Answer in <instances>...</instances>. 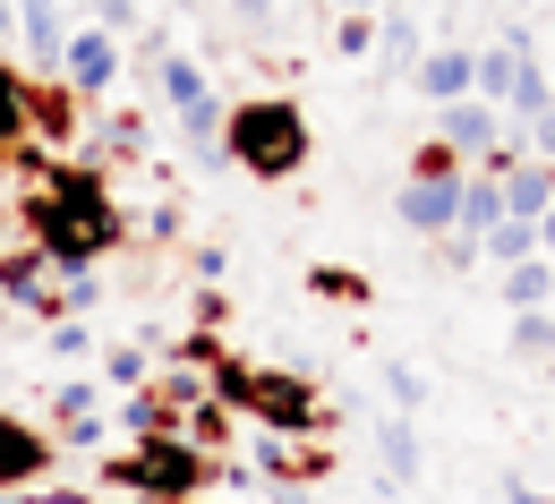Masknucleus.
<instances>
[{"mask_svg": "<svg viewBox=\"0 0 555 504\" xmlns=\"http://www.w3.org/2000/svg\"><path fill=\"white\" fill-rule=\"evenodd\" d=\"M26 231H35V257L69 283V274H94L112 248H120V206H112V189H103V171H86V163H61L52 171V189L26 206Z\"/></svg>", "mask_w": 555, "mask_h": 504, "instance_id": "f257e3e1", "label": "nucleus"}, {"mask_svg": "<svg viewBox=\"0 0 555 504\" xmlns=\"http://www.w3.org/2000/svg\"><path fill=\"white\" fill-rule=\"evenodd\" d=\"M222 154H231L248 180H291V171L308 163V112H299L291 94H248V103H231V120H222Z\"/></svg>", "mask_w": 555, "mask_h": 504, "instance_id": "f03ea898", "label": "nucleus"}, {"mask_svg": "<svg viewBox=\"0 0 555 504\" xmlns=\"http://www.w3.org/2000/svg\"><path fill=\"white\" fill-rule=\"evenodd\" d=\"M103 479H112L120 496H138V504H189L206 488V444H197V436H145L138 453H120Z\"/></svg>", "mask_w": 555, "mask_h": 504, "instance_id": "7ed1b4c3", "label": "nucleus"}, {"mask_svg": "<svg viewBox=\"0 0 555 504\" xmlns=\"http://www.w3.org/2000/svg\"><path fill=\"white\" fill-rule=\"evenodd\" d=\"M214 385H222V402H240V411L274 419L282 436L317 428V393H308L299 376H274V367H222V360H214Z\"/></svg>", "mask_w": 555, "mask_h": 504, "instance_id": "20e7f679", "label": "nucleus"}, {"mask_svg": "<svg viewBox=\"0 0 555 504\" xmlns=\"http://www.w3.org/2000/svg\"><path fill=\"white\" fill-rule=\"evenodd\" d=\"M120 69H129V43H112V35H103V26H77L69 35V52H61V86H69L77 103H94V94H112V86H120Z\"/></svg>", "mask_w": 555, "mask_h": 504, "instance_id": "39448f33", "label": "nucleus"}, {"mask_svg": "<svg viewBox=\"0 0 555 504\" xmlns=\"http://www.w3.org/2000/svg\"><path fill=\"white\" fill-rule=\"evenodd\" d=\"M393 215L411 222V231H427V240L462 231V171H418V180H402Z\"/></svg>", "mask_w": 555, "mask_h": 504, "instance_id": "423d86ee", "label": "nucleus"}, {"mask_svg": "<svg viewBox=\"0 0 555 504\" xmlns=\"http://www.w3.org/2000/svg\"><path fill=\"white\" fill-rule=\"evenodd\" d=\"M470 69H479V43H462V35H444V43H427L418 52V69H411V86L444 112V103H470Z\"/></svg>", "mask_w": 555, "mask_h": 504, "instance_id": "0eeeda50", "label": "nucleus"}, {"mask_svg": "<svg viewBox=\"0 0 555 504\" xmlns=\"http://www.w3.org/2000/svg\"><path fill=\"white\" fill-rule=\"evenodd\" d=\"M43 470H52V436L35 428V419H17V411H0V496L35 488Z\"/></svg>", "mask_w": 555, "mask_h": 504, "instance_id": "6e6552de", "label": "nucleus"}, {"mask_svg": "<svg viewBox=\"0 0 555 504\" xmlns=\"http://www.w3.org/2000/svg\"><path fill=\"white\" fill-rule=\"evenodd\" d=\"M436 129H444V154H487V145L504 138V112L470 94V103H444V112H436Z\"/></svg>", "mask_w": 555, "mask_h": 504, "instance_id": "1a4fd4ad", "label": "nucleus"}, {"mask_svg": "<svg viewBox=\"0 0 555 504\" xmlns=\"http://www.w3.org/2000/svg\"><path fill=\"white\" fill-rule=\"evenodd\" d=\"M495 189H504V222H547V206H555L547 163H513V171H495Z\"/></svg>", "mask_w": 555, "mask_h": 504, "instance_id": "9d476101", "label": "nucleus"}, {"mask_svg": "<svg viewBox=\"0 0 555 504\" xmlns=\"http://www.w3.org/2000/svg\"><path fill=\"white\" fill-rule=\"evenodd\" d=\"M17 43L43 61V69H61V52H69V26H61V0H17Z\"/></svg>", "mask_w": 555, "mask_h": 504, "instance_id": "9b49d317", "label": "nucleus"}, {"mask_svg": "<svg viewBox=\"0 0 555 504\" xmlns=\"http://www.w3.org/2000/svg\"><path fill=\"white\" fill-rule=\"evenodd\" d=\"M52 283H61V274H52L35 248H9V257H0V299H35V308H52Z\"/></svg>", "mask_w": 555, "mask_h": 504, "instance_id": "f8f14e48", "label": "nucleus"}, {"mask_svg": "<svg viewBox=\"0 0 555 504\" xmlns=\"http://www.w3.org/2000/svg\"><path fill=\"white\" fill-rule=\"evenodd\" d=\"M26 129H35V86L0 61V154H17V145H26Z\"/></svg>", "mask_w": 555, "mask_h": 504, "instance_id": "ddd939ff", "label": "nucleus"}, {"mask_svg": "<svg viewBox=\"0 0 555 504\" xmlns=\"http://www.w3.org/2000/svg\"><path fill=\"white\" fill-rule=\"evenodd\" d=\"M154 86H163V103H171V112H189V103H206V94H214L206 69H197L189 52H163V61H154Z\"/></svg>", "mask_w": 555, "mask_h": 504, "instance_id": "4468645a", "label": "nucleus"}, {"mask_svg": "<svg viewBox=\"0 0 555 504\" xmlns=\"http://www.w3.org/2000/svg\"><path fill=\"white\" fill-rule=\"evenodd\" d=\"M479 257L495 266V274H513V266H530V257H539V222H495V231L479 240Z\"/></svg>", "mask_w": 555, "mask_h": 504, "instance_id": "2eb2a0df", "label": "nucleus"}, {"mask_svg": "<svg viewBox=\"0 0 555 504\" xmlns=\"http://www.w3.org/2000/svg\"><path fill=\"white\" fill-rule=\"evenodd\" d=\"M495 222H504V189H495V171H487V180H462V240L479 248Z\"/></svg>", "mask_w": 555, "mask_h": 504, "instance_id": "dca6fc26", "label": "nucleus"}, {"mask_svg": "<svg viewBox=\"0 0 555 504\" xmlns=\"http://www.w3.org/2000/svg\"><path fill=\"white\" fill-rule=\"evenodd\" d=\"M504 299H513V316H521V308H555V266L547 257L513 266V274H504Z\"/></svg>", "mask_w": 555, "mask_h": 504, "instance_id": "f3484780", "label": "nucleus"}, {"mask_svg": "<svg viewBox=\"0 0 555 504\" xmlns=\"http://www.w3.org/2000/svg\"><path fill=\"white\" fill-rule=\"evenodd\" d=\"M376 453H385V470H393V479H418V453H427V444H418L411 419H385V428H376Z\"/></svg>", "mask_w": 555, "mask_h": 504, "instance_id": "a211bd4d", "label": "nucleus"}, {"mask_svg": "<svg viewBox=\"0 0 555 504\" xmlns=\"http://www.w3.org/2000/svg\"><path fill=\"white\" fill-rule=\"evenodd\" d=\"M376 385H385V402H393V419H411L418 402H427V367H411V360H385V376H376Z\"/></svg>", "mask_w": 555, "mask_h": 504, "instance_id": "6ab92c4d", "label": "nucleus"}, {"mask_svg": "<svg viewBox=\"0 0 555 504\" xmlns=\"http://www.w3.org/2000/svg\"><path fill=\"white\" fill-rule=\"evenodd\" d=\"M222 120H231V103H189V112H180V138L197 145V154H214V145H222Z\"/></svg>", "mask_w": 555, "mask_h": 504, "instance_id": "aec40b11", "label": "nucleus"}, {"mask_svg": "<svg viewBox=\"0 0 555 504\" xmlns=\"http://www.w3.org/2000/svg\"><path fill=\"white\" fill-rule=\"evenodd\" d=\"M547 103H555V86H547V61H530V69H521V86H513V103H504V112H513V120L530 129V120H539Z\"/></svg>", "mask_w": 555, "mask_h": 504, "instance_id": "412c9836", "label": "nucleus"}, {"mask_svg": "<svg viewBox=\"0 0 555 504\" xmlns=\"http://www.w3.org/2000/svg\"><path fill=\"white\" fill-rule=\"evenodd\" d=\"M513 351H521V360H547L555 351V308H521V316H513Z\"/></svg>", "mask_w": 555, "mask_h": 504, "instance_id": "4be33fe9", "label": "nucleus"}, {"mask_svg": "<svg viewBox=\"0 0 555 504\" xmlns=\"http://www.w3.org/2000/svg\"><path fill=\"white\" fill-rule=\"evenodd\" d=\"M385 43H393V69L411 77V69H418V52H427V35H418L411 9H393V17H385Z\"/></svg>", "mask_w": 555, "mask_h": 504, "instance_id": "5701e85b", "label": "nucleus"}, {"mask_svg": "<svg viewBox=\"0 0 555 504\" xmlns=\"http://www.w3.org/2000/svg\"><path fill=\"white\" fill-rule=\"evenodd\" d=\"M94 393H103V385H86V376L52 385V419H61V428H69V419H94Z\"/></svg>", "mask_w": 555, "mask_h": 504, "instance_id": "b1692460", "label": "nucleus"}, {"mask_svg": "<svg viewBox=\"0 0 555 504\" xmlns=\"http://www.w3.org/2000/svg\"><path fill=\"white\" fill-rule=\"evenodd\" d=\"M103 385H129V393H145V351L112 343V351H103Z\"/></svg>", "mask_w": 555, "mask_h": 504, "instance_id": "393cba45", "label": "nucleus"}, {"mask_svg": "<svg viewBox=\"0 0 555 504\" xmlns=\"http://www.w3.org/2000/svg\"><path fill=\"white\" fill-rule=\"evenodd\" d=\"M334 52H343V61H367V52H376V26H367V17H343V26H334Z\"/></svg>", "mask_w": 555, "mask_h": 504, "instance_id": "a878e982", "label": "nucleus"}, {"mask_svg": "<svg viewBox=\"0 0 555 504\" xmlns=\"http://www.w3.org/2000/svg\"><path fill=\"white\" fill-rule=\"evenodd\" d=\"M94 299H103V283H94V274H69V283L52 290V308H69V316H86Z\"/></svg>", "mask_w": 555, "mask_h": 504, "instance_id": "bb28decb", "label": "nucleus"}, {"mask_svg": "<svg viewBox=\"0 0 555 504\" xmlns=\"http://www.w3.org/2000/svg\"><path fill=\"white\" fill-rule=\"evenodd\" d=\"M94 17H103V35H112V43H129V35H138V9H129V0H94Z\"/></svg>", "mask_w": 555, "mask_h": 504, "instance_id": "cd10ccee", "label": "nucleus"}, {"mask_svg": "<svg viewBox=\"0 0 555 504\" xmlns=\"http://www.w3.org/2000/svg\"><path fill=\"white\" fill-rule=\"evenodd\" d=\"M530 163H547V171H555V103L530 120Z\"/></svg>", "mask_w": 555, "mask_h": 504, "instance_id": "c85d7f7f", "label": "nucleus"}, {"mask_svg": "<svg viewBox=\"0 0 555 504\" xmlns=\"http://www.w3.org/2000/svg\"><path fill=\"white\" fill-rule=\"evenodd\" d=\"M52 351H61V360H86V351H94V334H86V325H52Z\"/></svg>", "mask_w": 555, "mask_h": 504, "instance_id": "c756f323", "label": "nucleus"}, {"mask_svg": "<svg viewBox=\"0 0 555 504\" xmlns=\"http://www.w3.org/2000/svg\"><path fill=\"white\" fill-rule=\"evenodd\" d=\"M145 240H180V206H154V215H145Z\"/></svg>", "mask_w": 555, "mask_h": 504, "instance_id": "7c9ffc66", "label": "nucleus"}, {"mask_svg": "<svg viewBox=\"0 0 555 504\" xmlns=\"http://www.w3.org/2000/svg\"><path fill=\"white\" fill-rule=\"evenodd\" d=\"M317 290H325V299H359V283H350V274H334V266H317Z\"/></svg>", "mask_w": 555, "mask_h": 504, "instance_id": "2f4dec72", "label": "nucleus"}, {"mask_svg": "<svg viewBox=\"0 0 555 504\" xmlns=\"http://www.w3.org/2000/svg\"><path fill=\"white\" fill-rule=\"evenodd\" d=\"M103 444V419H69V453H94Z\"/></svg>", "mask_w": 555, "mask_h": 504, "instance_id": "473e14b6", "label": "nucleus"}, {"mask_svg": "<svg viewBox=\"0 0 555 504\" xmlns=\"http://www.w3.org/2000/svg\"><path fill=\"white\" fill-rule=\"evenodd\" d=\"M231 17L240 26H274V0H231Z\"/></svg>", "mask_w": 555, "mask_h": 504, "instance_id": "72a5a7b5", "label": "nucleus"}, {"mask_svg": "<svg viewBox=\"0 0 555 504\" xmlns=\"http://www.w3.org/2000/svg\"><path fill=\"white\" fill-rule=\"evenodd\" d=\"M539 257L555 266V206H547V222H539Z\"/></svg>", "mask_w": 555, "mask_h": 504, "instance_id": "f704fd0d", "label": "nucleus"}, {"mask_svg": "<svg viewBox=\"0 0 555 504\" xmlns=\"http://www.w3.org/2000/svg\"><path fill=\"white\" fill-rule=\"evenodd\" d=\"M0 43H17V0H0Z\"/></svg>", "mask_w": 555, "mask_h": 504, "instance_id": "c9c22d12", "label": "nucleus"}, {"mask_svg": "<svg viewBox=\"0 0 555 504\" xmlns=\"http://www.w3.org/2000/svg\"><path fill=\"white\" fill-rule=\"evenodd\" d=\"M334 9H343V17H367V9H376V0H334Z\"/></svg>", "mask_w": 555, "mask_h": 504, "instance_id": "e433bc0d", "label": "nucleus"}, {"mask_svg": "<svg viewBox=\"0 0 555 504\" xmlns=\"http://www.w3.org/2000/svg\"><path fill=\"white\" fill-rule=\"evenodd\" d=\"M513 9H539V0H513Z\"/></svg>", "mask_w": 555, "mask_h": 504, "instance_id": "4c0bfd02", "label": "nucleus"}, {"mask_svg": "<svg viewBox=\"0 0 555 504\" xmlns=\"http://www.w3.org/2000/svg\"><path fill=\"white\" fill-rule=\"evenodd\" d=\"M129 9H145V0H129Z\"/></svg>", "mask_w": 555, "mask_h": 504, "instance_id": "58836bf2", "label": "nucleus"}, {"mask_svg": "<svg viewBox=\"0 0 555 504\" xmlns=\"http://www.w3.org/2000/svg\"><path fill=\"white\" fill-rule=\"evenodd\" d=\"M453 9H462V0H453Z\"/></svg>", "mask_w": 555, "mask_h": 504, "instance_id": "ea45409f", "label": "nucleus"}]
</instances>
